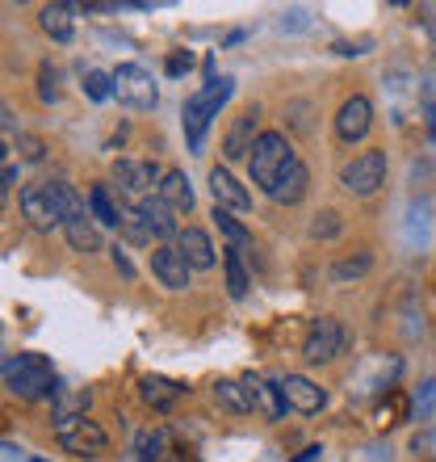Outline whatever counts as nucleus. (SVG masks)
<instances>
[{"instance_id": "nucleus-1", "label": "nucleus", "mask_w": 436, "mask_h": 462, "mask_svg": "<svg viewBox=\"0 0 436 462\" xmlns=\"http://www.w3.org/2000/svg\"><path fill=\"white\" fill-rule=\"evenodd\" d=\"M5 378H9V391L17 400H50V395H59L55 374H50V362L42 353H17L5 365Z\"/></svg>"}, {"instance_id": "nucleus-2", "label": "nucleus", "mask_w": 436, "mask_h": 462, "mask_svg": "<svg viewBox=\"0 0 436 462\" xmlns=\"http://www.w3.org/2000/svg\"><path fill=\"white\" fill-rule=\"evenodd\" d=\"M231 93H235V80L223 76V80H210L206 88H197L194 97L185 101V134H189V147H202L210 118H218V110L231 101Z\"/></svg>"}, {"instance_id": "nucleus-3", "label": "nucleus", "mask_w": 436, "mask_h": 462, "mask_svg": "<svg viewBox=\"0 0 436 462\" xmlns=\"http://www.w3.org/2000/svg\"><path fill=\"white\" fill-rule=\"evenodd\" d=\"M294 147H290V139L281 131H265L260 139H256V147H252V156H248V169H252V181L260 185V189H273V181H277L281 172L294 164Z\"/></svg>"}, {"instance_id": "nucleus-4", "label": "nucleus", "mask_w": 436, "mask_h": 462, "mask_svg": "<svg viewBox=\"0 0 436 462\" xmlns=\"http://www.w3.org/2000/svg\"><path fill=\"white\" fill-rule=\"evenodd\" d=\"M114 97L122 106H131V110H156L159 88L143 63H118L114 68Z\"/></svg>"}, {"instance_id": "nucleus-5", "label": "nucleus", "mask_w": 436, "mask_h": 462, "mask_svg": "<svg viewBox=\"0 0 436 462\" xmlns=\"http://www.w3.org/2000/svg\"><path fill=\"white\" fill-rule=\"evenodd\" d=\"M386 181V152H361V156H352L344 169H340V185L357 198H369L382 189Z\"/></svg>"}, {"instance_id": "nucleus-6", "label": "nucleus", "mask_w": 436, "mask_h": 462, "mask_svg": "<svg viewBox=\"0 0 436 462\" xmlns=\"http://www.w3.org/2000/svg\"><path fill=\"white\" fill-rule=\"evenodd\" d=\"M55 438H59L63 450L80 454V458H97L105 454L109 438L97 420H85V416H68V420H55Z\"/></svg>"}, {"instance_id": "nucleus-7", "label": "nucleus", "mask_w": 436, "mask_h": 462, "mask_svg": "<svg viewBox=\"0 0 436 462\" xmlns=\"http://www.w3.org/2000/svg\"><path fill=\"white\" fill-rule=\"evenodd\" d=\"M114 181H118L122 194H131L134 202H143V198L159 194L164 172H159L156 160H118V164H114Z\"/></svg>"}, {"instance_id": "nucleus-8", "label": "nucleus", "mask_w": 436, "mask_h": 462, "mask_svg": "<svg viewBox=\"0 0 436 462\" xmlns=\"http://www.w3.org/2000/svg\"><path fill=\"white\" fill-rule=\"evenodd\" d=\"M344 345H349L344 324L332 316H319V319H311V328H306L303 353H306V362H332L336 353H344Z\"/></svg>"}, {"instance_id": "nucleus-9", "label": "nucleus", "mask_w": 436, "mask_h": 462, "mask_svg": "<svg viewBox=\"0 0 436 462\" xmlns=\"http://www.w3.org/2000/svg\"><path fill=\"white\" fill-rule=\"evenodd\" d=\"M151 273H156V282L164 291H185L194 269H189V261L181 256L177 244H159L156 253H151Z\"/></svg>"}, {"instance_id": "nucleus-10", "label": "nucleus", "mask_w": 436, "mask_h": 462, "mask_svg": "<svg viewBox=\"0 0 436 462\" xmlns=\"http://www.w3.org/2000/svg\"><path fill=\"white\" fill-rule=\"evenodd\" d=\"M256 139H260V110L248 106L240 118L231 122V131L223 134V152H227V160H248L252 156V147H256Z\"/></svg>"}, {"instance_id": "nucleus-11", "label": "nucleus", "mask_w": 436, "mask_h": 462, "mask_svg": "<svg viewBox=\"0 0 436 462\" xmlns=\"http://www.w3.org/2000/svg\"><path fill=\"white\" fill-rule=\"evenodd\" d=\"M22 215H25V223H30L34 231L63 227L59 210H55V202H50V194H47V185H25L22 189Z\"/></svg>"}, {"instance_id": "nucleus-12", "label": "nucleus", "mask_w": 436, "mask_h": 462, "mask_svg": "<svg viewBox=\"0 0 436 462\" xmlns=\"http://www.w3.org/2000/svg\"><path fill=\"white\" fill-rule=\"evenodd\" d=\"M369 126H374V106H369V97H349L344 106H340L336 134L344 139V143H357V139H365V134H369Z\"/></svg>"}, {"instance_id": "nucleus-13", "label": "nucleus", "mask_w": 436, "mask_h": 462, "mask_svg": "<svg viewBox=\"0 0 436 462\" xmlns=\"http://www.w3.org/2000/svg\"><path fill=\"white\" fill-rule=\"evenodd\" d=\"M277 387H281V395H286V403L290 408H298V412H319L327 403V391L319 387V383H311L306 374H286V378H277Z\"/></svg>"}, {"instance_id": "nucleus-14", "label": "nucleus", "mask_w": 436, "mask_h": 462, "mask_svg": "<svg viewBox=\"0 0 436 462\" xmlns=\"http://www.w3.org/2000/svg\"><path fill=\"white\" fill-rule=\"evenodd\" d=\"M134 210L143 215L147 231H151V240H172V236H181V227H177V210L164 202V198H143V202H134Z\"/></svg>"}, {"instance_id": "nucleus-15", "label": "nucleus", "mask_w": 436, "mask_h": 462, "mask_svg": "<svg viewBox=\"0 0 436 462\" xmlns=\"http://www.w3.org/2000/svg\"><path fill=\"white\" fill-rule=\"evenodd\" d=\"M306 189H311V172H306L303 160H294L290 169H286L277 181H273L268 198H273L277 207H294V202H303V198H306Z\"/></svg>"}, {"instance_id": "nucleus-16", "label": "nucleus", "mask_w": 436, "mask_h": 462, "mask_svg": "<svg viewBox=\"0 0 436 462\" xmlns=\"http://www.w3.org/2000/svg\"><path fill=\"white\" fill-rule=\"evenodd\" d=\"M210 194H214L218 210H248L252 207V194H248L227 169H210Z\"/></svg>"}, {"instance_id": "nucleus-17", "label": "nucleus", "mask_w": 436, "mask_h": 462, "mask_svg": "<svg viewBox=\"0 0 436 462\" xmlns=\"http://www.w3.org/2000/svg\"><path fill=\"white\" fill-rule=\"evenodd\" d=\"M177 248H181V256L189 261V269H210L214 265V244H210V236L202 227H181Z\"/></svg>"}, {"instance_id": "nucleus-18", "label": "nucleus", "mask_w": 436, "mask_h": 462, "mask_svg": "<svg viewBox=\"0 0 436 462\" xmlns=\"http://www.w3.org/2000/svg\"><path fill=\"white\" fill-rule=\"evenodd\" d=\"M243 391H248V400H252V408H265L268 416H286V395H281L277 383H265L260 374H248L243 378Z\"/></svg>"}, {"instance_id": "nucleus-19", "label": "nucleus", "mask_w": 436, "mask_h": 462, "mask_svg": "<svg viewBox=\"0 0 436 462\" xmlns=\"http://www.w3.org/2000/svg\"><path fill=\"white\" fill-rule=\"evenodd\" d=\"M63 236L76 253H101V227L93 223V215H80V219L63 223Z\"/></svg>"}, {"instance_id": "nucleus-20", "label": "nucleus", "mask_w": 436, "mask_h": 462, "mask_svg": "<svg viewBox=\"0 0 436 462\" xmlns=\"http://www.w3.org/2000/svg\"><path fill=\"white\" fill-rule=\"evenodd\" d=\"M122 210L126 207L114 202V194H109L105 185H93V189H88V215H93L97 227H122Z\"/></svg>"}, {"instance_id": "nucleus-21", "label": "nucleus", "mask_w": 436, "mask_h": 462, "mask_svg": "<svg viewBox=\"0 0 436 462\" xmlns=\"http://www.w3.org/2000/svg\"><path fill=\"white\" fill-rule=\"evenodd\" d=\"M159 198H164V202H168L177 215H181V210H189V207H194V189H189V177H185L181 169H168V172H164V181H159Z\"/></svg>"}, {"instance_id": "nucleus-22", "label": "nucleus", "mask_w": 436, "mask_h": 462, "mask_svg": "<svg viewBox=\"0 0 436 462\" xmlns=\"http://www.w3.org/2000/svg\"><path fill=\"white\" fill-rule=\"evenodd\" d=\"M139 387H143V403L147 408H156V412H168L172 403L181 400V387L168 383V378H159V374H147Z\"/></svg>"}, {"instance_id": "nucleus-23", "label": "nucleus", "mask_w": 436, "mask_h": 462, "mask_svg": "<svg viewBox=\"0 0 436 462\" xmlns=\"http://www.w3.org/2000/svg\"><path fill=\"white\" fill-rule=\"evenodd\" d=\"M47 194H50V202H55V210H59L63 223H68V219H80V215H88L85 198L76 194L68 181H47Z\"/></svg>"}, {"instance_id": "nucleus-24", "label": "nucleus", "mask_w": 436, "mask_h": 462, "mask_svg": "<svg viewBox=\"0 0 436 462\" xmlns=\"http://www.w3.org/2000/svg\"><path fill=\"white\" fill-rule=\"evenodd\" d=\"M38 25H42L55 42H72L76 25H72V9H68V5H47V9L38 13Z\"/></svg>"}, {"instance_id": "nucleus-25", "label": "nucleus", "mask_w": 436, "mask_h": 462, "mask_svg": "<svg viewBox=\"0 0 436 462\" xmlns=\"http://www.w3.org/2000/svg\"><path fill=\"white\" fill-rule=\"evenodd\" d=\"M223 269H227V291H231V299H243V294H248V269H243L240 248H227V253H223Z\"/></svg>"}, {"instance_id": "nucleus-26", "label": "nucleus", "mask_w": 436, "mask_h": 462, "mask_svg": "<svg viewBox=\"0 0 436 462\" xmlns=\"http://www.w3.org/2000/svg\"><path fill=\"white\" fill-rule=\"evenodd\" d=\"M214 400L223 408H231V412H252V400H248L243 383H231V378H218L214 383Z\"/></svg>"}, {"instance_id": "nucleus-27", "label": "nucleus", "mask_w": 436, "mask_h": 462, "mask_svg": "<svg viewBox=\"0 0 436 462\" xmlns=\"http://www.w3.org/2000/svg\"><path fill=\"white\" fill-rule=\"evenodd\" d=\"M164 450H168V433H164V429H147V433L134 438V454H139V462H159Z\"/></svg>"}, {"instance_id": "nucleus-28", "label": "nucleus", "mask_w": 436, "mask_h": 462, "mask_svg": "<svg viewBox=\"0 0 436 462\" xmlns=\"http://www.w3.org/2000/svg\"><path fill=\"white\" fill-rule=\"evenodd\" d=\"M374 269V256L369 253H357V256H340L332 265V282H352V278H365Z\"/></svg>"}, {"instance_id": "nucleus-29", "label": "nucleus", "mask_w": 436, "mask_h": 462, "mask_svg": "<svg viewBox=\"0 0 436 462\" xmlns=\"http://www.w3.org/2000/svg\"><path fill=\"white\" fill-rule=\"evenodd\" d=\"M214 219H218V231H223V236L231 240V248H240V253H243V248L252 244V231L243 227V223L235 219L231 210H218V207H214Z\"/></svg>"}, {"instance_id": "nucleus-30", "label": "nucleus", "mask_w": 436, "mask_h": 462, "mask_svg": "<svg viewBox=\"0 0 436 462\" xmlns=\"http://www.w3.org/2000/svg\"><path fill=\"white\" fill-rule=\"evenodd\" d=\"M122 236H126V240L131 244H151V231H147V223H143V215H139V210L134 207H126L122 210Z\"/></svg>"}, {"instance_id": "nucleus-31", "label": "nucleus", "mask_w": 436, "mask_h": 462, "mask_svg": "<svg viewBox=\"0 0 436 462\" xmlns=\"http://www.w3.org/2000/svg\"><path fill=\"white\" fill-rule=\"evenodd\" d=\"M85 408H88V391H59V395H55V416H59V420H68L72 412L85 416Z\"/></svg>"}, {"instance_id": "nucleus-32", "label": "nucleus", "mask_w": 436, "mask_h": 462, "mask_svg": "<svg viewBox=\"0 0 436 462\" xmlns=\"http://www.w3.org/2000/svg\"><path fill=\"white\" fill-rule=\"evenodd\" d=\"M340 231H344V219H340L336 210H323V215H315V223H311V236H315V240H336Z\"/></svg>"}, {"instance_id": "nucleus-33", "label": "nucleus", "mask_w": 436, "mask_h": 462, "mask_svg": "<svg viewBox=\"0 0 436 462\" xmlns=\"http://www.w3.org/2000/svg\"><path fill=\"white\" fill-rule=\"evenodd\" d=\"M85 93L93 101L114 97V72H85Z\"/></svg>"}, {"instance_id": "nucleus-34", "label": "nucleus", "mask_w": 436, "mask_h": 462, "mask_svg": "<svg viewBox=\"0 0 436 462\" xmlns=\"http://www.w3.org/2000/svg\"><path fill=\"white\" fill-rule=\"evenodd\" d=\"M55 80H59V72H55V68H42V76H38V97L42 101H59V85H55Z\"/></svg>"}, {"instance_id": "nucleus-35", "label": "nucleus", "mask_w": 436, "mask_h": 462, "mask_svg": "<svg viewBox=\"0 0 436 462\" xmlns=\"http://www.w3.org/2000/svg\"><path fill=\"white\" fill-rule=\"evenodd\" d=\"M415 412H420V416H432L436 412V378H428L424 387H420V395H415Z\"/></svg>"}, {"instance_id": "nucleus-36", "label": "nucleus", "mask_w": 436, "mask_h": 462, "mask_svg": "<svg viewBox=\"0 0 436 462\" xmlns=\"http://www.w3.org/2000/svg\"><path fill=\"white\" fill-rule=\"evenodd\" d=\"M17 152H22V160H30V164H34V160H42V152H47V147H42V139H34V134H17Z\"/></svg>"}, {"instance_id": "nucleus-37", "label": "nucleus", "mask_w": 436, "mask_h": 462, "mask_svg": "<svg viewBox=\"0 0 436 462\" xmlns=\"http://www.w3.org/2000/svg\"><path fill=\"white\" fill-rule=\"evenodd\" d=\"M194 68V55L189 51H177V55H168V76H185Z\"/></svg>"}, {"instance_id": "nucleus-38", "label": "nucleus", "mask_w": 436, "mask_h": 462, "mask_svg": "<svg viewBox=\"0 0 436 462\" xmlns=\"http://www.w3.org/2000/svg\"><path fill=\"white\" fill-rule=\"evenodd\" d=\"M9 131H17V118H13V110L0 101V134H9Z\"/></svg>"}, {"instance_id": "nucleus-39", "label": "nucleus", "mask_w": 436, "mask_h": 462, "mask_svg": "<svg viewBox=\"0 0 436 462\" xmlns=\"http://www.w3.org/2000/svg\"><path fill=\"white\" fill-rule=\"evenodd\" d=\"M114 265H118L122 273H126V278H134V265L126 261V253H122V248H114Z\"/></svg>"}, {"instance_id": "nucleus-40", "label": "nucleus", "mask_w": 436, "mask_h": 462, "mask_svg": "<svg viewBox=\"0 0 436 462\" xmlns=\"http://www.w3.org/2000/svg\"><path fill=\"white\" fill-rule=\"evenodd\" d=\"M5 198H9V172H0V207H5Z\"/></svg>"}, {"instance_id": "nucleus-41", "label": "nucleus", "mask_w": 436, "mask_h": 462, "mask_svg": "<svg viewBox=\"0 0 436 462\" xmlns=\"http://www.w3.org/2000/svg\"><path fill=\"white\" fill-rule=\"evenodd\" d=\"M294 462H319V450H303V454H298V458H294Z\"/></svg>"}, {"instance_id": "nucleus-42", "label": "nucleus", "mask_w": 436, "mask_h": 462, "mask_svg": "<svg viewBox=\"0 0 436 462\" xmlns=\"http://www.w3.org/2000/svg\"><path fill=\"white\" fill-rule=\"evenodd\" d=\"M432 139H436V110H432Z\"/></svg>"}, {"instance_id": "nucleus-43", "label": "nucleus", "mask_w": 436, "mask_h": 462, "mask_svg": "<svg viewBox=\"0 0 436 462\" xmlns=\"http://www.w3.org/2000/svg\"><path fill=\"white\" fill-rule=\"evenodd\" d=\"M5 425H9V420H5V416H0V429H5Z\"/></svg>"}, {"instance_id": "nucleus-44", "label": "nucleus", "mask_w": 436, "mask_h": 462, "mask_svg": "<svg viewBox=\"0 0 436 462\" xmlns=\"http://www.w3.org/2000/svg\"><path fill=\"white\" fill-rule=\"evenodd\" d=\"M34 462H42V458H34Z\"/></svg>"}]
</instances>
